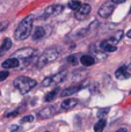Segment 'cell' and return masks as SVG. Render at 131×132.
I'll list each match as a JSON object with an SVG mask.
<instances>
[{
	"instance_id": "cell-1",
	"label": "cell",
	"mask_w": 131,
	"mask_h": 132,
	"mask_svg": "<svg viewBox=\"0 0 131 132\" xmlns=\"http://www.w3.org/2000/svg\"><path fill=\"white\" fill-rule=\"evenodd\" d=\"M32 23H34V16L32 15H29L23 19L20 22V24L18 26L15 32H14L15 39H18V41H23V39L28 38L29 35L31 34Z\"/></svg>"
},
{
	"instance_id": "cell-2",
	"label": "cell",
	"mask_w": 131,
	"mask_h": 132,
	"mask_svg": "<svg viewBox=\"0 0 131 132\" xmlns=\"http://www.w3.org/2000/svg\"><path fill=\"white\" fill-rule=\"evenodd\" d=\"M59 53H60L59 48L52 46V48L46 49V50L38 57V59H37V62H36V67L42 68L45 65L52 63L53 60H56L58 57H59Z\"/></svg>"
},
{
	"instance_id": "cell-3",
	"label": "cell",
	"mask_w": 131,
	"mask_h": 132,
	"mask_svg": "<svg viewBox=\"0 0 131 132\" xmlns=\"http://www.w3.org/2000/svg\"><path fill=\"white\" fill-rule=\"evenodd\" d=\"M14 87L20 92L21 94H27L31 90V88H34L37 85L36 80L31 79L28 77H18L14 80Z\"/></svg>"
},
{
	"instance_id": "cell-4",
	"label": "cell",
	"mask_w": 131,
	"mask_h": 132,
	"mask_svg": "<svg viewBox=\"0 0 131 132\" xmlns=\"http://www.w3.org/2000/svg\"><path fill=\"white\" fill-rule=\"evenodd\" d=\"M122 36H123V31H117L115 36L102 41L100 43L101 50L104 51V52H114V51H116L117 50V43H118V41H121Z\"/></svg>"
},
{
	"instance_id": "cell-5",
	"label": "cell",
	"mask_w": 131,
	"mask_h": 132,
	"mask_svg": "<svg viewBox=\"0 0 131 132\" xmlns=\"http://www.w3.org/2000/svg\"><path fill=\"white\" fill-rule=\"evenodd\" d=\"M67 72L66 71H62V72L57 73V74L50 75V77L45 78V79L42 81V86L43 87H49V86H53V85H57L63 82L65 79H66Z\"/></svg>"
},
{
	"instance_id": "cell-6",
	"label": "cell",
	"mask_w": 131,
	"mask_h": 132,
	"mask_svg": "<svg viewBox=\"0 0 131 132\" xmlns=\"http://www.w3.org/2000/svg\"><path fill=\"white\" fill-rule=\"evenodd\" d=\"M114 9H115V2L111 1V0H108V1L103 2V4L100 6L99 11H97V14H99L100 18L107 19L113 14Z\"/></svg>"
},
{
	"instance_id": "cell-7",
	"label": "cell",
	"mask_w": 131,
	"mask_h": 132,
	"mask_svg": "<svg viewBox=\"0 0 131 132\" xmlns=\"http://www.w3.org/2000/svg\"><path fill=\"white\" fill-rule=\"evenodd\" d=\"M34 55H35V50L32 48H22L20 50H18L16 52H14L12 55V57L18 58L19 60H28Z\"/></svg>"
},
{
	"instance_id": "cell-8",
	"label": "cell",
	"mask_w": 131,
	"mask_h": 132,
	"mask_svg": "<svg viewBox=\"0 0 131 132\" xmlns=\"http://www.w3.org/2000/svg\"><path fill=\"white\" fill-rule=\"evenodd\" d=\"M91 9H92L91 5H88V4H81V6L76 11V14H74V16H76L77 20L83 21V20H85V19L88 16V14L91 13Z\"/></svg>"
},
{
	"instance_id": "cell-9",
	"label": "cell",
	"mask_w": 131,
	"mask_h": 132,
	"mask_svg": "<svg viewBox=\"0 0 131 132\" xmlns=\"http://www.w3.org/2000/svg\"><path fill=\"white\" fill-rule=\"evenodd\" d=\"M63 9H64V6H63V5H51V6L46 7V9L44 11L42 18L46 19V18H49V16L58 15V14H60L63 12Z\"/></svg>"
},
{
	"instance_id": "cell-10",
	"label": "cell",
	"mask_w": 131,
	"mask_h": 132,
	"mask_svg": "<svg viewBox=\"0 0 131 132\" xmlns=\"http://www.w3.org/2000/svg\"><path fill=\"white\" fill-rule=\"evenodd\" d=\"M56 114V108L55 105H48V107L43 108L41 111L38 112V116L41 118H50Z\"/></svg>"
},
{
	"instance_id": "cell-11",
	"label": "cell",
	"mask_w": 131,
	"mask_h": 132,
	"mask_svg": "<svg viewBox=\"0 0 131 132\" xmlns=\"http://www.w3.org/2000/svg\"><path fill=\"white\" fill-rule=\"evenodd\" d=\"M84 88V85H76V86H71L69 87V88H65L64 90L62 92V97H67V96H71L73 95V94L78 93L79 90H81V89Z\"/></svg>"
},
{
	"instance_id": "cell-12",
	"label": "cell",
	"mask_w": 131,
	"mask_h": 132,
	"mask_svg": "<svg viewBox=\"0 0 131 132\" xmlns=\"http://www.w3.org/2000/svg\"><path fill=\"white\" fill-rule=\"evenodd\" d=\"M115 77L120 80H125V79H129L130 78V72L128 71L127 66H121L116 70L115 72Z\"/></svg>"
},
{
	"instance_id": "cell-13",
	"label": "cell",
	"mask_w": 131,
	"mask_h": 132,
	"mask_svg": "<svg viewBox=\"0 0 131 132\" xmlns=\"http://www.w3.org/2000/svg\"><path fill=\"white\" fill-rule=\"evenodd\" d=\"M77 104H78V100H77V98H66V100H64L62 102L60 107H62L63 110H71V109H73Z\"/></svg>"
},
{
	"instance_id": "cell-14",
	"label": "cell",
	"mask_w": 131,
	"mask_h": 132,
	"mask_svg": "<svg viewBox=\"0 0 131 132\" xmlns=\"http://www.w3.org/2000/svg\"><path fill=\"white\" fill-rule=\"evenodd\" d=\"M2 67L6 68V70H9V68H14V67H18L19 65H20V60L18 59V58H14V57H11L9 59L5 60L4 63H2Z\"/></svg>"
},
{
	"instance_id": "cell-15",
	"label": "cell",
	"mask_w": 131,
	"mask_h": 132,
	"mask_svg": "<svg viewBox=\"0 0 131 132\" xmlns=\"http://www.w3.org/2000/svg\"><path fill=\"white\" fill-rule=\"evenodd\" d=\"M44 35H45V29L43 27H37L35 28L34 32H32V39L34 41H38L42 37H44Z\"/></svg>"
},
{
	"instance_id": "cell-16",
	"label": "cell",
	"mask_w": 131,
	"mask_h": 132,
	"mask_svg": "<svg viewBox=\"0 0 131 132\" xmlns=\"http://www.w3.org/2000/svg\"><path fill=\"white\" fill-rule=\"evenodd\" d=\"M80 62L84 66H91L93 64H95V58L93 56H89V55H85L80 58Z\"/></svg>"
},
{
	"instance_id": "cell-17",
	"label": "cell",
	"mask_w": 131,
	"mask_h": 132,
	"mask_svg": "<svg viewBox=\"0 0 131 132\" xmlns=\"http://www.w3.org/2000/svg\"><path fill=\"white\" fill-rule=\"evenodd\" d=\"M11 48H12V41L9 38H5L4 41H2L1 46H0V56H2L6 51H8Z\"/></svg>"
},
{
	"instance_id": "cell-18",
	"label": "cell",
	"mask_w": 131,
	"mask_h": 132,
	"mask_svg": "<svg viewBox=\"0 0 131 132\" xmlns=\"http://www.w3.org/2000/svg\"><path fill=\"white\" fill-rule=\"evenodd\" d=\"M106 119H103V118H101L99 122H97L96 124L94 125V131L95 132H102L104 130V128H106Z\"/></svg>"
},
{
	"instance_id": "cell-19",
	"label": "cell",
	"mask_w": 131,
	"mask_h": 132,
	"mask_svg": "<svg viewBox=\"0 0 131 132\" xmlns=\"http://www.w3.org/2000/svg\"><path fill=\"white\" fill-rule=\"evenodd\" d=\"M58 92H59V88H55L53 90H51L50 93H48L45 95V97H44V101H45V102H50V101H52L53 98L57 96Z\"/></svg>"
},
{
	"instance_id": "cell-20",
	"label": "cell",
	"mask_w": 131,
	"mask_h": 132,
	"mask_svg": "<svg viewBox=\"0 0 131 132\" xmlns=\"http://www.w3.org/2000/svg\"><path fill=\"white\" fill-rule=\"evenodd\" d=\"M67 6H69V8L72 9V11H77V9L81 6V2L79 1V0H70Z\"/></svg>"
},
{
	"instance_id": "cell-21",
	"label": "cell",
	"mask_w": 131,
	"mask_h": 132,
	"mask_svg": "<svg viewBox=\"0 0 131 132\" xmlns=\"http://www.w3.org/2000/svg\"><path fill=\"white\" fill-rule=\"evenodd\" d=\"M109 112V108L107 107V108H103V109H100L99 111H97V114H96V116L99 117V118H102V117H104Z\"/></svg>"
},
{
	"instance_id": "cell-22",
	"label": "cell",
	"mask_w": 131,
	"mask_h": 132,
	"mask_svg": "<svg viewBox=\"0 0 131 132\" xmlns=\"http://www.w3.org/2000/svg\"><path fill=\"white\" fill-rule=\"evenodd\" d=\"M67 62H69L70 64H72V65H77L78 64V58H77V56L72 55V56H70V57L67 58Z\"/></svg>"
},
{
	"instance_id": "cell-23",
	"label": "cell",
	"mask_w": 131,
	"mask_h": 132,
	"mask_svg": "<svg viewBox=\"0 0 131 132\" xmlns=\"http://www.w3.org/2000/svg\"><path fill=\"white\" fill-rule=\"evenodd\" d=\"M9 75V72L8 71H0V81H4L8 78Z\"/></svg>"
},
{
	"instance_id": "cell-24",
	"label": "cell",
	"mask_w": 131,
	"mask_h": 132,
	"mask_svg": "<svg viewBox=\"0 0 131 132\" xmlns=\"http://www.w3.org/2000/svg\"><path fill=\"white\" fill-rule=\"evenodd\" d=\"M34 121V116L32 115H29V116H26V117H23L22 118V123H26V122H32Z\"/></svg>"
},
{
	"instance_id": "cell-25",
	"label": "cell",
	"mask_w": 131,
	"mask_h": 132,
	"mask_svg": "<svg viewBox=\"0 0 131 132\" xmlns=\"http://www.w3.org/2000/svg\"><path fill=\"white\" fill-rule=\"evenodd\" d=\"M19 114H20V110L16 109L15 111H13V112H8V114L6 115V117H15L16 115H19Z\"/></svg>"
},
{
	"instance_id": "cell-26",
	"label": "cell",
	"mask_w": 131,
	"mask_h": 132,
	"mask_svg": "<svg viewBox=\"0 0 131 132\" xmlns=\"http://www.w3.org/2000/svg\"><path fill=\"white\" fill-rule=\"evenodd\" d=\"M7 26H8V22H1V23H0V31H2V30H4Z\"/></svg>"
},
{
	"instance_id": "cell-27",
	"label": "cell",
	"mask_w": 131,
	"mask_h": 132,
	"mask_svg": "<svg viewBox=\"0 0 131 132\" xmlns=\"http://www.w3.org/2000/svg\"><path fill=\"white\" fill-rule=\"evenodd\" d=\"M111 1H114L115 4H123V2H125V0H111Z\"/></svg>"
},
{
	"instance_id": "cell-28",
	"label": "cell",
	"mask_w": 131,
	"mask_h": 132,
	"mask_svg": "<svg viewBox=\"0 0 131 132\" xmlns=\"http://www.w3.org/2000/svg\"><path fill=\"white\" fill-rule=\"evenodd\" d=\"M116 132H127V129L125 128H122V129H118Z\"/></svg>"
},
{
	"instance_id": "cell-29",
	"label": "cell",
	"mask_w": 131,
	"mask_h": 132,
	"mask_svg": "<svg viewBox=\"0 0 131 132\" xmlns=\"http://www.w3.org/2000/svg\"><path fill=\"white\" fill-rule=\"evenodd\" d=\"M127 36L129 37V38H131V29H130V30H128V32H127Z\"/></svg>"
},
{
	"instance_id": "cell-30",
	"label": "cell",
	"mask_w": 131,
	"mask_h": 132,
	"mask_svg": "<svg viewBox=\"0 0 131 132\" xmlns=\"http://www.w3.org/2000/svg\"><path fill=\"white\" fill-rule=\"evenodd\" d=\"M130 14H131V9H130Z\"/></svg>"
},
{
	"instance_id": "cell-31",
	"label": "cell",
	"mask_w": 131,
	"mask_h": 132,
	"mask_svg": "<svg viewBox=\"0 0 131 132\" xmlns=\"http://www.w3.org/2000/svg\"><path fill=\"white\" fill-rule=\"evenodd\" d=\"M46 132H48V131H46Z\"/></svg>"
}]
</instances>
